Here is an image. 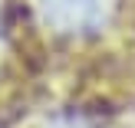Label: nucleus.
<instances>
[{"label":"nucleus","instance_id":"1","mask_svg":"<svg viewBox=\"0 0 135 128\" xmlns=\"http://www.w3.org/2000/svg\"><path fill=\"white\" fill-rule=\"evenodd\" d=\"M53 10L66 26H89L102 17V0H53Z\"/></svg>","mask_w":135,"mask_h":128}]
</instances>
